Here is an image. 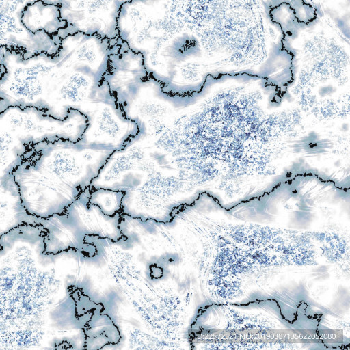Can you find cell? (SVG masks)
Returning <instances> with one entry per match:
<instances>
[{
  "label": "cell",
  "instance_id": "8",
  "mask_svg": "<svg viewBox=\"0 0 350 350\" xmlns=\"http://www.w3.org/2000/svg\"><path fill=\"white\" fill-rule=\"evenodd\" d=\"M124 196V191H122L90 187V202L98 206L109 216L123 213Z\"/></svg>",
  "mask_w": 350,
  "mask_h": 350
},
{
  "label": "cell",
  "instance_id": "1",
  "mask_svg": "<svg viewBox=\"0 0 350 350\" xmlns=\"http://www.w3.org/2000/svg\"><path fill=\"white\" fill-rule=\"evenodd\" d=\"M46 229L24 224L0 238V350L78 349L73 250L44 252Z\"/></svg>",
  "mask_w": 350,
  "mask_h": 350
},
{
  "label": "cell",
  "instance_id": "3",
  "mask_svg": "<svg viewBox=\"0 0 350 350\" xmlns=\"http://www.w3.org/2000/svg\"><path fill=\"white\" fill-rule=\"evenodd\" d=\"M88 125L87 117L76 109L59 120L33 107H7L0 113V191H19L12 172L27 145L59 139L77 142Z\"/></svg>",
  "mask_w": 350,
  "mask_h": 350
},
{
  "label": "cell",
  "instance_id": "9",
  "mask_svg": "<svg viewBox=\"0 0 350 350\" xmlns=\"http://www.w3.org/2000/svg\"><path fill=\"white\" fill-rule=\"evenodd\" d=\"M6 108V105L1 100H0V113L5 110Z\"/></svg>",
  "mask_w": 350,
  "mask_h": 350
},
{
  "label": "cell",
  "instance_id": "5",
  "mask_svg": "<svg viewBox=\"0 0 350 350\" xmlns=\"http://www.w3.org/2000/svg\"><path fill=\"white\" fill-rule=\"evenodd\" d=\"M132 0H55L67 27L59 35L82 32L110 40L118 38V17L122 6Z\"/></svg>",
  "mask_w": 350,
  "mask_h": 350
},
{
  "label": "cell",
  "instance_id": "7",
  "mask_svg": "<svg viewBox=\"0 0 350 350\" xmlns=\"http://www.w3.org/2000/svg\"><path fill=\"white\" fill-rule=\"evenodd\" d=\"M105 310L95 311L83 323V349H100L107 345H116L120 340L118 327Z\"/></svg>",
  "mask_w": 350,
  "mask_h": 350
},
{
  "label": "cell",
  "instance_id": "4",
  "mask_svg": "<svg viewBox=\"0 0 350 350\" xmlns=\"http://www.w3.org/2000/svg\"><path fill=\"white\" fill-rule=\"evenodd\" d=\"M89 198L90 187L62 213L40 219V224L46 230V254L73 250L83 256L92 257L98 251L95 245L88 242V237H98L114 242L126 240L120 227L125 214L107 215L90 203Z\"/></svg>",
  "mask_w": 350,
  "mask_h": 350
},
{
  "label": "cell",
  "instance_id": "2",
  "mask_svg": "<svg viewBox=\"0 0 350 350\" xmlns=\"http://www.w3.org/2000/svg\"><path fill=\"white\" fill-rule=\"evenodd\" d=\"M113 152L80 140L29 144L12 172L24 208L42 219L62 213L90 187Z\"/></svg>",
  "mask_w": 350,
  "mask_h": 350
},
{
  "label": "cell",
  "instance_id": "6",
  "mask_svg": "<svg viewBox=\"0 0 350 350\" xmlns=\"http://www.w3.org/2000/svg\"><path fill=\"white\" fill-rule=\"evenodd\" d=\"M21 23L30 32L43 31L53 38L61 39L59 33L67 27L66 22L61 17L59 6L43 0H37L24 8Z\"/></svg>",
  "mask_w": 350,
  "mask_h": 350
}]
</instances>
